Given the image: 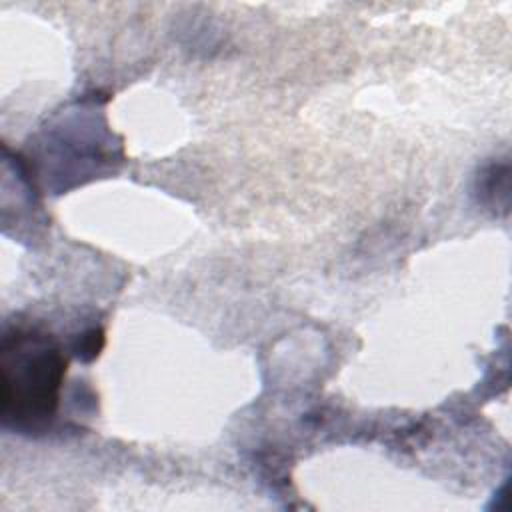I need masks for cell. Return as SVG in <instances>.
I'll return each mask as SVG.
<instances>
[{"label": "cell", "instance_id": "cell-1", "mask_svg": "<svg viewBox=\"0 0 512 512\" xmlns=\"http://www.w3.org/2000/svg\"><path fill=\"white\" fill-rule=\"evenodd\" d=\"M66 356L52 334L40 328L6 326L0 346L2 426L42 434L60 406Z\"/></svg>", "mask_w": 512, "mask_h": 512}]
</instances>
